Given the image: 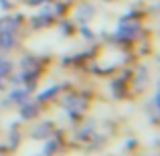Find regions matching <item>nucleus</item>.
Returning a JSON list of instances; mask_svg holds the SVG:
<instances>
[{"label":"nucleus","instance_id":"nucleus-1","mask_svg":"<svg viewBox=\"0 0 160 156\" xmlns=\"http://www.w3.org/2000/svg\"><path fill=\"white\" fill-rule=\"evenodd\" d=\"M14 43V37L10 31H0V49H10Z\"/></svg>","mask_w":160,"mask_h":156},{"label":"nucleus","instance_id":"nucleus-2","mask_svg":"<svg viewBox=\"0 0 160 156\" xmlns=\"http://www.w3.org/2000/svg\"><path fill=\"white\" fill-rule=\"evenodd\" d=\"M10 67H12V65H10L8 61H0V73H2V75L8 73V71H10Z\"/></svg>","mask_w":160,"mask_h":156},{"label":"nucleus","instance_id":"nucleus-3","mask_svg":"<svg viewBox=\"0 0 160 156\" xmlns=\"http://www.w3.org/2000/svg\"><path fill=\"white\" fill-rule=\"evenodd\" d=\"M24 98H27V91H14V93H12V99H18V102L24 99Z\"/></svg>","mask_w":160,"mask_h":156}]
</instances>
